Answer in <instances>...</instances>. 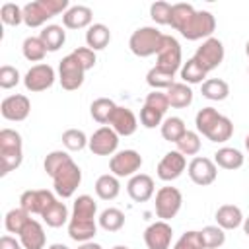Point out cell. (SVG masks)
Here are the masks:
<instances>
[{
  "label": "cell",
  "mask_w": 249,
  "mask_h": 249,
  "mask_svg": "<svg viewBox=\"0 0 249 249\" xmlns=\"http://www.w3.org/2000/svg\"><path fill=\"white\" fill-rule=\"evenodd\" d=\"M95 212H97V204L89 195H80L74 200L72 216H70V222H68L70 239L80 241V243H86V241L93 239V235L97 233Z\"/></svg>",
  "instance_id": "cell-1"
},
{
  "label": "cell",
  "mask_w": 249,
  "mask_h": 249,
  "mask_svg": "<svg viewBox=\"0 0 249 249\" xmlns=\"http://www.w3.org/2000/svg\"><path fill=\"white\" fill-rule=\"evenodd\" d=\"M23 161V142L21 134L14 128L0 130V175H8L18 169Z\"/></svg>",
  "instance_id": "cell-2"
},
{
  "label": "cell",
  "mask_w": 249,
  "mask_h": 249,
  "mask_svg": "<svg viewBox=\"0 0 249 249\" xmlns=\"http://www.w3.org/2000/svg\"><path fill=\"white\" fill-rule=\"evenodd\" d=\"M53 185H54V193L62 198H70L76 189L82 183V169L78 167V163L72 160V156H68L51 175Z\"/></svg>",
  "instance_id": "cell-3"
},
{
  "label": "cell",
  "mask_w": 249,
  "mask_h": 249,
  "mask_svg": "<svg viewBox=\"0 0 249 249\" xmlns=\"http://www.w3.org/2000/svg\"><path fill=\"white\" fill-rule=\"evenodd\" d=\"M68 10V0H35L23 6V23L27 27H41L51 18Z\"/></svg>",
  "instance_id": "cell-4"
},
{
  "label": "cell",
  "mask_w": 249,
  "mask_h": 249,
  "mask_svg": "<svg viewBox=\"0 0 249 249\" xmlns=\"http://www.w3.org/2000/svg\"><path fill=\"white\" fill-rule=\"evenodd\" d=\"M161 41H163V33L156 27H138L130 39H128V47L132 51V54L140 56V58H146V56H152V54H158L160 47H161Z\"/></svg>",
  "instance_id": "cell-5"
},
{
  "label": "cell",
  "mask_w": 249,
  "mask_h": 249,
  "mask_svg": "<svg viewBox=\"0 0 249 249\" xmlns=\"http://www.w3.org/2000/svg\"><path fill=\"white\" fill-rule=\"evenodd\" d=\"M216 29V18L208 10H195V14L189 18L185 27L179 31L185 39L189 41H198V39H210Z\"/></svg>",
  "instance_id": "cell-6"
},
{
  "label": "cell",
  "mask_w": 249,
  "mask_h": 249,
  "mask_svg": "<svg viewBox=\"0 0 249 249\" xmlns=\"http://www.w3.org/2000/svg\"><path fill=\"white\" fill-rule=\"evenodd\" d=\"M183 204V195L177 187H161L156 193V214L160 220L167 222L177 216Z\"/></svg>",
  "instance_id": "cell-7"
},
{
  "label": "cell",
  "mask_w": 249,
  "mask_h": 249,
  "mask_svg": "<svg viewBox=\"0 0 249 249\" xmlns=\"http://www.w3.org/2000/svg\"><path fill=\"white\" fill-rule=\"evenodd\" d=\"M84 74H86L84 66L78 62V58L72 53L66 54L58 64V80H60L62 89L66 91L78 89L84 84Z\"/></svg>",
  "instance_id": "cell-8"
},
{
  "label": "cell",
  "mask_w": 249,
  "mask_h": 249,
  "mask_svg": "<svg viewBox=\"0 0 249 249\" xmlns=\"http://www.w3.org/2000/svg\"><path fill=\"white\" fill-rule=\"evenodd\" d=\"M142 167V156L136 150H121L111 156L109 169L115 177H132Z\"/></svg>",
  "instance_id": "cell-9"
},
{
  "label": "cell",
  "mask_w": 249,
  "mask_h": 249,
  "mask_svg": "<svg viewBox=\"0 0 249 249\" xmlns=\"http://www.w3.org/2000/svg\"><path fill=\"white\" fill-rule=\"evenodd\" d=\"M193 58H195L206 72L218 68V66L222 64V60H224V45H222V41L216 39V37H210V39L202 41V45L196 49V53H195Z\"/></svg>",
  "instance_id": "cell-10"
},
{
  "label": "cell",
  "mask_w": 249,
  "mask_h": 249,
  "mask_svg": "<svg viewBox=\"0 0 249 249\" xmlns=\"http://www.w3.org/2000/svg\"><path fill=\"white\" fill-rule=\"evenodd\" d=\"M187 173L191 177V181L198 187H208L216 181L218 177V165L214 163V160L210 158H202V156H196L191 160L189 167H187Z\"/></svg>",
  "instance_id": "cell-11"
},
{
  "label": "cell",
  "mask_w": 249,
  "mask_h": 249,
  "mask_svg": "<svg viewBox=\"0 0 249 249\" xmlns=\"http://www.w3.org/2000/svg\"><path fill=\"white\" fill-rule=\"evenodd\" d=\"M54 78L56 76H54L53 66L41 62V64H35V66H31L27 70V74L23 76V86H25V89L37 93V91L49 89L54 84Z\"/></svg>",
  "instance_id": "cell-12"
},
{
  "label": "cell",
  "mask_w": 249,
  "mask_h": 249,
  "mask_svg": "<svg viewBox=\"0 0 249 249\" xmlns=\"http://www.w3.org/2000/svg\"><path fill=\"white\" fill-rule=\"evenodd\" d=\"M54 195L47 189H29L23 191L19 196V208H23L29 214H39L43 216V212L54 202Z\"/></svg>",
  "instance_id": "cell-13"
},
{
  "label": "cell",
  "mask_w": 249,
  "mask_h": 249,
  "mask_svg": "<svg viewBox=\"0 0 249 249\" xmlns=\"http://www.w3.org/2000/svg\"><path fill=\"white\" fill-rule=\"evenodd\" d=\"M88 148L95 156H113L119 148V134L111 126H101L89 136Z\"/></svg>",
  "instance_id": "cell-14"
},
{
  "label": "cell",
  "mask_w": 249,
  "mask_h": 249,
  "mask_svg": "<svg viewBox=\"0 0 249 249\" xmlns=\"http://www.w3.org/2000/svg\"><path fill=\"white\" fill-rule=\"evenodd\" d=\"M156 56H158L156 66H161L169 72H177L181 68V45H179V41L171 35H163L161 47H160Z\"/></svg>",
  "instance_id": "cell-15"
},
{
  "label": "cell",
  "mask_w": 249,
  "mask_h": 249,
  "mask_svg": "<svg viewBox=\"0 0 249 249\" xmlns=\"http://www.w3.org/2000/svg\"><path fill=\"white\" fill-rule=\"evenodd\" d=\"M29 111H31V101L27 99V95L21 93L8 95L0 103V113L6 121H14V123L25 121L29 117Z\"/></svg>",
  "instance_id": "cell-16"
},
{
  "label": "cell",
  "mask_w": 249,
  "mask_h": 249,
  "mask_svg": "<svg viewBox=\"0 0 249 249\" xmlns=\"http://www.w3.org/2000/svg\"><path fill=\"white\" fill-rule=\"evenodd\" d=\"M185 167H187L185 156L181 152H177V150H171V152H167L160 160L156 173H158V177L161 181H175L177 177H181V173L185 171Z\"/></svg>",
  "instance_id": "cell-17"
},
{
  "label": "cell",
  "mask_w": 249,
  "mask_h": 249,
  "mask_svg": "<svg viewBox=\"0 0 249 249\" xmlns=\"http://www.w3.org/2000/svg\"><path fill=\"white\" fill-rule=\"evenodd\" d=\"M171 237H173V230L163 220L150 224L144 231V243L148 249H169Z\"/></svg>",
  "instance_id": "cell-18"
},
{
  "label": "cell",
  "mask_w": 249,
  "mask_h": 249,
  "mask_svg": "<svg viewBox=\"0 0 249 249\" xmlns=\"http://www.w3.org/2000/svg\"><path fill=\"white\" fill-rule=\"evenodd\" d=\"M154 179L146 173H136L130 177L128 185H126V193L134 202H148L154 196Z\"/></svg>",
  "instance_id": "cell-19"
},
{
  "label": "cell",
  "mask_w": 249,
  "mask_h": 249,
  "mask_svg": "<svg viewBox=\"0 0 249 249\" xmlns=\"http://www.w3.org/2000/svg\"><path fill=\"white\" fill-rule=\"evenodd\" d=\"M109 124L119 136H132L138 128V121H136L134 113L128 107H119V105L113 111V115L109 119Z\"/></svg>",
  "instance_id": "cell-20"
},
{
  "label": "cell",
  "mask_w": 249,
  "mask_h": 249,
  "mask_svg": "<svg viewBox=\"0 0 249 249\" xmlns=\"http://www.w3.org/2000/svg\"><path fill=\"white\" fill-rule=\"evenodd\" d=\"M19 241L23 245V249H45L47 237H45V230L37 220H29L25 224V228L19 233Z\"/></svg>",
  "instance_id": "cell-21"
},
{
  "label": "cell",
  "mask_w": 249,
  "mask_h": 249,
  "mask_svg": "<svg viewBox=\"0 0 249 249\" xmlns=\"http://www.w3.org/2000/svg\"><path fill=\"white\" fill-rule=\"evenodd\" d=\"M93 19V12L88 6H72L62 14V23L68 29H84L89 27Z\"/></svg>",
  "instance_id": "cell-22"
},
{
  "label": "cell",
  "mask_w": 249,
  "mask_h": 249,
  "mask_svg": "<svg viewBox=\"0 0 249 249\" xmlns=\"http://www.w3.org/2000/svg\"><path fill=\"white\" fill-rule=\"evenodd\" d=\"M243 212L239 206L235 204H222L216 210V222L222 230H235L239 226H243Z\"/></svg>",
  "instance_id": "cell-23"
},
{
  "label": "cell",
  "mask_w": 249,
  "mask_h": 249,
  "mask_svg": "<svg viewBox=\"0 0 249 249\" xmlns=\"http://www.w3.org/2000/svg\"><path fill=\"white\" fill-rule=\"evenodd\" d=\"M165 93H167V99H169V107L185 109L193 103V89L185 82H175L171 88H167Z\"/></svg>",
  "instance_id": "cell-24"
},
{
  "label": "cell",
  "mask_w": 249,
  "mask_h": 249,
  "mask_svg": "<svg viewBox=\"0 0 249 249\" xmlns=\"http://www.w3.org/2000/svg\"><path fill=\"white\" fill-rule=\"evenodd\" d=\"M111 41V31L105 23H93L86 31V43L91 51H101L109 45Z\"/></svg>",
  "instance_id": "cell-25"
},
{
  "label": "cell",
  "mask_w": 249,
  "mask_h": 249,
  "mask_svg": "<svg viewBox=\"0 0 249 249\" xmlns=\"http://www.w3.org/2000/svg\"><path fill=\"white\" fill-rule=\"evenodd\" d=\"M243 161H245V158H243V154L237 148L224 146V148H220L214 154V163L218 167H222V169H231V171L233 169H239L243 165Z\"/></svg>",
  "instance_id": "cell-26"
},
{
  "label": "cell",
  "mask_w": 249,
  "mask_h": 249,
  "mask_svg": "<svg viewBox=\"0 0 249 249\" xmlns=\"http://www.w3.org/2000/svg\"><path fill=\"white\" fill-rule=\"evenodd\" d=\"M121 193V183L119 177H115L113 173H105L95 181V195L101 200H113L117 198Z\"/></svg>",
  "instance_id": "cell-27"
},
{
  "label": "cell",
  "mask_w": 249,
  "mask_h": 249,
  "mask_svg": "<svg viewBox=\"0 0 249 249\" xmlns=\"http://www.w3.org/2000/svg\"><path fill=\"white\" fill-rule=\"evenodd\" d=\"M200 93H202V97H206L210 101H224L230 95V86H228V82H224L220 78H210V80L202 82Z\"/></svg>",
  "instance_id": "cell-28"
},
{
  "label": "cell",
  "mask_w": 249,
  "mask_h": 249,
  "mask_svg": "<svg viewBox=\"0 0 249 249\" xmlns=\"http://www.w3.org/2000/svg\"><path fill=\"white\" fill-rule=\"evenodd\" d=\"M175 72H169V70H165V68H161V66H152L150 70H148V74H146V82H148V86L150 88H154V89H167V88H171L175 82Z\"/></svg>",
  "instance_id": "cell-29"
},
{
  "label": "cell",
  "mask_w": 249,
  "mask_h": 249,
  "mask_svg": "<svg viewBox=\"0 0 249 249\" xmlns=\"http://www.w3.org/2000/svg\"><path fill=\"white\" fill-rule=\"evenodd\" d=\"M41 218L45 220V224H47L49 228H60V226H64L66 222H70L68 208H66V204L60 202V200H54V202L43 212Z\"/></svg>",
  "instance_id": "cell-30"
},
{
  "label": "cell",
  "mask_w": 249,
  "mask_h": 249,
  "mask_svg": "<svg viewBox=\"0 0 249 249\" xmlns=\"http://www.w3.org/2000/svg\"><path fill=\"white\" fill-rule=\"evenodd\" d=\"M39 37H41V41H43V45L47 47L49 53L58 51L66 43V33H64V29L60 25H47L39 33Z\"/></svg>",
  "instance_id": "cell-31"
},
{
  "label": "cell",
  "mask_w": 249,
  "mask_h": 249,
  "mask_svg": "<svg viewBox=\"0 0 249 249\" xmlns=\"http://www.w3.org/2000/svg\"><path fill=\"white\" fill-rule=\"evenodd\" d=\"M115 109H117V105H115L113 99H109V97H99V99H95V101L91 103L89 113H91V117H93L95 123L107 124Z\"/></svg>",
  "instance_id": "cell-32"
},
{
  "label": "cell",
  "mask_w": 249,
  "mask_h": 249,
  "mask_svg": "<svg viewBox=\"0 0 249 249\" xmlns=\"http://www.w3.org/2000/svg\"><path fill=\"white\" fill-rule=\"evenodd\" d=\"M185 132H187V126L181 117H167L161 123V136L167 142H177Z\"/></svg>",
  "instance_id": "cell-33"
},
{
  "label": "cell",
  "mask_w": 249,
  "mask_h": 249,
  "mask_svg": "<svg viewBox=\"0 0 249 249\" xmlns=\"http://www.w3.org/2000/svg\"><path fill=\"white\" fill-rule=\"evenodd\" d=\"M231 134H233V123H231L228 117L222 115V117L216 121V124L210 128V132L206 134V138H208L210 142L222 144V142H228V140L231 138Z\"/></svg>",
  "instance_id": "cell-34"
},
{
  "label": "cell",
  "mask_w": 249,
  "mask_h": 249,
  "mask_svg": "<svg viewBox=\"0 0 249 249\" xmlns=\"http://www.w3.org/2000/svg\"><path fill=\"white\" fill-rule=\"evenodd\" d=\"M29 220H31V214H29V212H25L23 208H14V210H10V212L6 214L4 226H6V230H8L10 233L19 235L21 230L25 228V224H27Z\"/></svg>",
  "instance_id": "cell-35"
},
{
  "label": "cell",
  "mask_w": 249,
  "mask_h": 249,
  "mask_svg": "<svg viewBox=\"0 0 249 249\" xmlns=\"http://www.w3.org/2000/svg\"><path fill=\"white\" fill-rule=\"evenodd\" d=\"M21 51H23V56L29 62H41L45 58V54L49 53L47 47L43 45L41 37H27L21 45Z\"/></svg>",
  "instance_id": "cell-36"
},
{
  "label": "cell",
  "mask_w": 249,
  "mask_h": 249,
  "mask_svg": "<svg viewBox=\"0 0 249 249\" xmlns=\"http://www.w3.org/2000/svg\"><path fill=\"white\" fill-rule=\"evenodd\" d=\"M206 70L195 60V58H189L183 66H181V80L189 86V84H202L204 78H206Z\"/></svg>",
  "instance_id": "cell-37"
},
{
  "label": "cell",
  "mask_w": 249,
  "mask_h": 249,
  "mask_svg": "<svg viewBox=\"0 0 249 249\" xmlns=\"http://www.w3.org/2000/svg\"><path fill=\"white\" fill-rule=\"evenodd\" d=\"M220 117H222V115H220L214 107H202V109L196 113V117H195L196 130H198L202 136H206V134L210 132V128L216 124V121H218Z\"/></svg>",
  "instance_id": "cell-38"
},
{
  "label": "cell",
  "mask_w": 249,
  "mask_h": 249,
  "mask_svg": "<svg viewBox=\"0 0 249 249\" xmlns=\"http://www.w3.org/2000/svg\"><path fill=\"white\" fill-rule=\"evenodd\" d=\"M99 226L105 231H119L124 226V214L119 208H105L99 214Z\"/></svg>",
  "instance_id": "cell-39"
},
{
  "label": "cell",
  "mask_w": 249,
  "mask_h": 249,
  "mask_svg": "<svg viewBox=\"0 0 249 249\" xmlns=\"http://www.w3.org/2000/svg\"><path fill=\"white\" fill-rule=\"evenodd\" d=\"M226 230H222L218 224L216 226H204L200 230V235H202V241H204V247L206 249H220L224 243H226Z\"/></svg>",
  "instance_id": "cell-40"
},
{
  "label": "cell",
  "mask_w": 249,
  "mask_h": 249,
  "mask_svg": "<svg viewBox=\"0 0 249 249\" xmlns=\"http://www.w3.org/2000/svg\"><path fill=\"white\" fill-rule=\"evenodd\" d=\"M89 138L84 134V130H78V128H68L62 132V144L66 150H72V152H80L88 146Z\"/></svg>",
  "instance_id": "cell-41"
},
{
  "label": "cell",
  "mask_w": 249,
  "mask_h": 249,
  "mask_svg": "<svg viewBox=\"0 0 249 249\" xmlns=\"http://www.w3.org/2000/svg\"><path fill=\"white\" fill-rule=\"evenodd\" d=\"M177 152H181L183 156H196L200 152V136L198 132L187 130L177 142Z\"/></svg>",
  "instance_id": "cell-42"
},
{
  "label": "cell",
  "mask_w": 249,
  "mask_h": 249,
  "mask_svg": "<svg viewBox=\"0 0 249 249\" xmlns=\"http://www.w3.org/2000/svg\"><path fill=\"white\" fill-rule=\"evenodd\" d=\"M193 14H195V8H193L191 4H173L169 25H171L175 31H181Z\"/></svg>",
  "instance_id": "cell-43"
},
{
  "label": "cell",
  "mask_w": 249,
  "mask_h": 249,
  "mask_svg": "<svg viewBox=\"0 0 249 249\" xmlns=\"http://www.w3.org/2000/svg\"><path fill=\"white\" fill-rule=\"evenodd\" d=\"M0 19H2L6 25H19V23L23 21V8H19L18 4L6 2V4H2V8H0Z\"/></svg>",
  "instance_id": "cell-44"
},
{
  "label": "cell",
  "mask_w": 249,
  "mask_h": 249,
  "mask_svg": "<svg viewBox=\"0 0 249 249\" xmlns=\"http://www.w3.org/2000/svg\"><path fill=\"white\" fill-rule=\"evenodd\" d=\"M173 249H206V247H204V241H202L200 231L189 230V231H185L177 239V243L173 245Z\"/></svg>",
  "instance_id": "cell-45"
},
{
  "label": "cell",
  "mask_w": 249,
  "mask_h": 249,
  "mask_svg": "<svg viewBox=\"0 0 249 249\" xmlns=\"http://www.w3.org/2000/svg\"><path fill=\"white\" fill-rule=\"evenodd\" d=\"M171 8H173V4H169V2H163V0L154 2L150 6V16H152V19L156 23L169 25V21H171Z\"/></svg>",
  "instance_id": "cell-46"
},
{
  "label": "cell",
  "mask_w": 249,
  "mask_h": 249,
  "mask_svg": "<svg viewBox=\"0 0 249 249\" xmlns=\"http://www.w3.org/2000/svg\"><path fill=\"white\" fill-rule=\"evenodd\" d=\"M144 105H148V107H152V109H156V111H160V113L163 115V113L169 109L167 93H165V91H160V89H154V91H150V93L146 95Z\"/></svg>",
  "instance_id": "cell-47"
},
{
  "label": "cell",
  "mask_w": 249,
  "mask_h": 249,
  "mask_svg": "<svg viewBox=\"0 0 249 249\" xmlns=\"http://www.w3.org/2000/svg\"><path fill=\"white\" fill-rule=\"evenodd\" d=\"M18 84H19V72H18V68H14L10 64H4L0 68V88L2 89H12Z\"/></svg>",
  "instance_id": "cell-48"
},
{
  "label": "cell",
  "mask_w": 249,
  "mask_h": 249,
  "mask_svg": "<svg viewBox=\"0 0 249 249\" xmlns=\"http://www.w3.org/2000/svg\"><path fill=\"white\" fill-rule=\"evenodd\" d=\"M161 119H163V115H161L160 111L148 107V105H144V107L140 109V123H142V126H146V128L161 126V123H163Z\"/></svg>",
  "instance_id": "cell-49"
},
{
  "label": "cell",
  "mask_w": 249,
  "mask_h": 249,
  "mask_svg": "<svg viewBox=\"0 0 249 249\" xmlns=\"http://www.w3.org/2000/svg\"><path fill=\"white\" fill-rule=\"evenodd\" d=\"M72 54L78 58V62L84 66L86 72L91 70V68L95 66V62H97V58H95V51H91L89 47H78V49L72 51Z\"/></svg>",
  "instance_id": "cell-50"
},
{
  "label": "cell",
  "mask_w": 249,
  "mask_h": 249,
  "mask_svg": "<svg viewBox=\"0 0 249 249\" xmlns=\"http://www.w3.org/2000/svg\"><path fill=\"white\" fill-rule=\"evenodd\" d=\"M0 249H23L21 241H18L12 235H2L0 237Z\"/></svg>",
  "instance_id": "cell-51"
},
{
  "label": "cell",
  "mask_w": 249,
  "mask_h": 249,
  "mask_svg": "<svg viewBox=\"0 0 249 249\" xmlns=\"http://www.w3.org/2000/svg\"><path fill=\"white\" fill-rule=\"evenodd\" d=\"M78 249H103L99 243H93V241H86V243H82Z\"/></svg>",
  "instance_id": "cell-52"
},
{
  "label": "cell",
  "mask_w": 249,
  "mask_h": 249,
  "mask_svg": "<svg viewBox=\"0 0 249 249\" xmlns=\"http://www.w3.org/2000/svg\"><path fill=\"white\" fill-rule=\"evenodd\" d=\"M243 231H245V235L249 237V216L243 220Z\"/></svg>",
  "instance_id": "cell-53"
},
{
  "label": "cell",
  "mask_w": 249,
  "mask_h": 249,
  "mask_svg": "<svg viewBox=\"0 0 249 249\" xmlns=\"http://www.w3.org/2000/svg\"><path fill=\"white\" fill-rule=\"evenodd\" d=\"M47 249H68L64 243H53L51 247H47Z\"/></svg>",
  "instance_id": "cell-54"
},
{
  "label": "cell",
  "mask_w": 249,
  "mask_h": 249,
  "mask_svg": "<svg viewBox=\"0 0 249 249\" xmlns=\"http://www.w3.org/2000/svg\"><path fill=\"white\" fill-rule=\"evenodd\" d=\"M245 150H247V152H249V134H247V136H245Z\"/></svg>",
  "instance_id": "cell-55"
},
{
  "label": "cell",
  "mask_w": 249,
  "mask_h": 249,
  "mask_svg": "<svg viewBox=\"0 0 249 249\" xmlns=\"http://www.w3.org/2000/svg\"><path fill=\"white\" fill-rule=\"evenodd\" d=\"M245 54L249 56V39H247V43H245Z\"/></svg>",
  "instance_id": "cell-56"
},
{
  "label": "cell",
  "mask_w": 249,
  "mask_h": 249,
  "mask_svg": "<svg viewBox=\"0 0 249 249\" xmlns=\"http://www.w3.org/2000/svg\"><path fill=\"white\" fill-rule=\"evenodd\" d=\"M113 249H128V247H126V245H115Z\"/></svg>",
  "instance_id": "cell-57"
}]
</instances>
